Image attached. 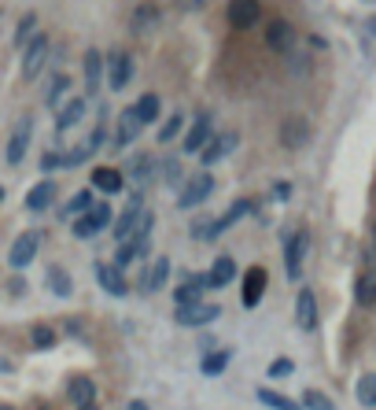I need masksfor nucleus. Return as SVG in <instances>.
<instances>
[{
    "mask_svg": "<svg viewBox=\"0 0 376 410\" xmlns=\"http://www.w3.org/2000/svg\"><path fill=\"white\" fill-rule=\"evenodd\" d=\"M144 192L137 189L133 196H129V204H126V211H122V215H119V222H114L111 226V233H114V240H119V244H126L129 237H133L137 233V226H140V215H144Z\"/></svg>",
    "mask_w": 376,
    "mask_h": 410,
    "instance_id": "obj_1",
    "label": "nucleus"
},
{
    "mask_svg": "<svg viewBox=\"0 0 376 410\" xmlns=\"http://www.w3.org/2000/svg\"><path fill=\"white\" fill-rule=\"evenodd\" d=\"M48 48H52V41H48L44 34H34L26 41V48H23V78L26 81H34L41 74V67L48 63Z\"/></svg>",
    "mask_w": 376,
    "mask_h": 410,
    "instance_id": "obj_2",
    "label": "nucleus"
},
{
    "mask_svg": "<svg viewBox=\"0 0 376 410\" xmlns=\"http://www.w3.org/2000/svg\"><path fill=\"white\" fill-rule=\"evenodd\" d=\"M107 226H111V207H107V204H92V207H89L71 229H74V237L89 240V237L100 233V229H107Z\"/></svg>",
    "mask_w": 376,
    "mask_h": 410,
    "instance_id": "obj_3",
    "label": "nucleus"
},
{
    "mask_svg": "<svg viewBox=\"0 0 376 410\" xmlns=\"http://www.w3.org/2000/svg\"><path fill=\"white\" fill-rule=\"evenodd\" d=\"M210 192H214V177H210V170H200V174H192L188 182H185L181 196H177V204L188 211V207H195V204H203Z\"/></svg>",
    "mask_w": 376,
    "mask_h": 410,
    "instance_id": "obj_4",
    "label": "nucleus"
},
{
    "mask_svg": "<svg viewBox=\"0 0 376 410\" xmlns=\"http://www.w3.org/2000/svg\"><path fill=\"white\" fill-rule=\"evenodd\" d=\"M104 74H107L114 93L126 89L129 81H133V56H129V52H111L107 63H104Z\"/></svg>",
    "mask_w": 376,
    "mask_h": 410,
    "instance_id": "obj_5",
    "label": "nucleus"
},
{
    "mask_svg": "<svg viewBox=\"0 0 376 410\" xmlns=\"http://www.w3.org/2000/svg\"><path fill=\"white\" fill-rule=\"evenodd\" d=\"M306 252H310V233H306V229H299V233L288 240V252H284V270H288V277H303Z\"/></svg>",
    "mask_w": 376,
    "mask_h": 410,
    "instance_id": "obj_6",
    "label": "nucleus"
},
{
    "mask_svg": "<svg viewBox=\"0 0 376 410\" xmlns=\"http://www.w3.org/2000/svg\"><path fill=\"white\" fill-rule=\"evenodd\" d=\"M37 248H41V233L26 229L23 237H15L11 252H8V262H11V266H30V262H34V255H37Z\"/></svg>",
    "mask_w": 376,
    "mask_h": 410,
    "instance_id": "obj_7",
    "label": "nucleus"
},
{
    "mask_svg": "<svg viewBox=\"0 0 376 410\" xmlns=\"http://www.w3.org/2000/svg\"><path fill=\"white\" fill-rule=\"evenodd\" d=\"M229 23H233L236 30H251L258 23V15H262V8H258V0H229Z\"/></svg>",
    "mask_w": 376,
    "mask_h": 410,
    "instance_id": "obj_8",
    "label": "nucleus"
},
{
    "mask_svg": "<svg viewBox=\"0 0 376 410\" xmlns=\"http://www.w3.org/2000/svg\"><path fill=\"white\" fill-rule=\"evenodd\" d=\"M281 141L288 144V148H306V141H310V119H303V115H288V119L281 122Z\"/></svg>",
    "mask_w": 376,
    "mask_h": 410,
    "instance_id": "obj_9",
    "label": "nucleus"
},
{
    "mask_svg": "<svg viewBox=\"0 0 376 410\" xmlns=\"http://www.w3.org/2000/svg\"><path fill=\"white\" fill-rule=\"evenodd\" d=\"M222 315V307L214 303H195V307H177V325H210Z\"/></svg>",
    "mask_w": 376,
    "mask_h": 410,
    "instance_id": "obj_10",
    "label": "nucleus"
},
{
    "mask_svg": "<svg viewBox=\"0 0 376 410\" xmlns=\"http://www.w3.org/2000/svg\"><path fill=\"white\" fill-rule=\"evenodd\" d=\"M30 119H23L19 126H15V134H11V141H8V152H4V159H8V167H19L23 163V156H26V148H30Z\"/></svg>",
    "mask_w": 376,
    "mask_h": 410,
    "instance_id": "obj_11",
    "label": "nucleus"
},
{
    "mask_svg": "<svg viewBox=\"0 0 376 410\" xmlns=\"http://www.w3.org/2000/svg\"><path fill=\"white\" fill-rule=\"evenodd\" d=\"M140 129H144V122L137 119V111H133V107L122 111V115H119V126H114V144H119V148L133 144V141L140 137Z\"/></svg>",
    "mask_w": 376,
    "mask_h": 410,
    "instance_id": "obj_12",
    "label": "nucleus"
},
{
    "mask_svg": "<svg viewBox=\"0 0 376 410\" xmlns=\"http://www.w3.org/2000/svg\"><path fill=\"white\" fill-rule=\"evenodd\" d=\"M233 148H236V134H214L207 141V148L200 152V159L207 163V167H214V163H222Z\"/></svg>",
    "mask_w": 376,
    "mask_h": 410,
    "instance_id": "obj_13",
    "label": "nucleus"
},
{
    "mask_svg": "<svg viewBox=\"0 0 376 410\" xmlns=\"http://www.w3.org/2000/svg\"><path fill=\"white\" fill-rule=\"evenodd\" d=\"M236 277V262L233 255H218L214 259V266H210V274L203 277V288H225L229 281Z\"/></svg>",
    "mask_w": 376,
    "mask_h": 410,
    "instance_id": "obj_14",
    "label": "nucleus"
},
{
    "mask_svg": "<svg viewBox=\"0 0 376 410\" xmlns=\"http://www.w3.org/2000/svg\"><path fill=\"white\" fill-rule=\"evenodd\" d=\"M210 137H214V134H210V115H200V119L192 122V129H188V134H185L181 148H185L188 156H192V152H203Z\"/></svg>",
    "mask_w": 376,
    "mask_h": 410,
    "instance_id": "obj_15",
    "label": "nucleus"
},
{
    "mask_svg": "<svg viewBox=\"0 0 376 410\" xmlns=\"http://www.w3.org/2000/svg\"><path fill=\"white\" fill-rule=\"evenodd\" d=\"M266 296V270L251 266L243 274V307H258V300Z\"/></svg>",
    "mask_w": 376,
    "mask_h": 410,
    "instance_id": "obj_16",
    "label": "nucleus"
},
{
    "mask_svg": "<svg viewBox=\"0 0 376 410\" xmlns=\"http://www.w3.org/2000/svg\"><path fill=\"white\" fill-rule=\"evenodd\" d=\"M85 104H89V100H81V96H71V100H63V104H59V111H56V129H59V134H67L71 126L81 122V115H85Z\"/></svg>",
    "mask_w": 376,
    "mask_h": 410,
    "instance_id": "obj_17",
    "label": "nucleus"
},
{
    "mask_svg": "<svg viewBox=\"0 0 376 410\" xmlns=\"http://www.w3.org/2000/svg\"><path fill=\"white\" fill-rule=\"evenodd\" d=\"M296 322H299V329H317V300H314V292L303 288L299 292V300H296Z\"/></svg>",
    "mask_w": 376,
    "mask_h": 410,
    "instance_id": "obj_18",
    "label": "nucleus"
},
{
    "mask_svg": "<svg viewBox=\"0 0 376 410\" xmlns=\"http://www.w3.org/2000/svg\"><path fill=\"white\" fill-rule=\"evenodd\" d=\"M159 167H162L159 159H152V156H140V159L133 163V167H129V177H133V182H137V189L144 192V189H148V185L155 182V177H159Z\"/></svg>",
    "mask_w": 376,
    "mask_h": 410,
    "instance_id": "obj_19",
    "label": "nucleus"
},
{
    "mask_svg": "<svg viewBox=\"0 0 376 410\" xmlns=\"http://www.w3.org/2000/svg\"><path fill=\"white\" fill-rule=\"evenodd\" d=\"M100 141H104V129H96V134H89V141L85 144H74L71 152H63V167H81L96 148H100Z\"/></svg>",
    "mask_w": 376,
    "mask_h": 410,
    "instance_id": "obj_20",
    "label": "nucleus"
},
{
    "mask_svg": "<svg viewBox=\"0 0 376 410\" xmlns=\"http://www.w3.org/2000/svg\"><path fill=\"white\" fill-rule=\"evenodd\" d=\"M67 399H74L78 406L96 403V385H92V377H71V381H67Z\"/></svg>",
    "mask_w": 376,
    "mask_h": 410,
    "instance_id": "obj_21",
    "label": "nucleus"
},
{
    "mask_svg": "<svg viewBox=\"0 0 376 410\" xmlns=\"http://www.w3.org/2000/svg\"><path fill=\"white\" fill-rule=\"evenodd\" d=\"M148 255V237H129L126 244H119V255H114V266H129L133 259Z\"/></svg>",
    "mask_w": 376,
    "mask_h": 410,
    "instance_id": "obj_22",
    "label": "nucleus"
},
{
    "mask_svg": "<svg viewBox=\"0 0 376 410\" xmlns=\"http://www.w3.org/2000/svg\"><path fill=\"white\" fill-rule=\"evenodd\" d=\"M122 170H114V167H96L92 170V189H100V192H122Z\"/></svg>",
    "mask_w": 376,
    "mask_h": 410,
    "instance_id": "obj_23",
    "label": "nucleus"
},
{
    "mask_svg": "<svg viewBox=\"0 0 376 410\" xmlns=\"http://www.w3.org/2000/svg\"><path fill=\"white\" fill-rule=\"evenodd\" d=\"M100 81H104V56L96 52V48H89L85 52V89H89V96L100 89Z\"/></svg>",
    "mask_w": 376,
    "mask_h": 410,
    "instance_id": "obj_24",
    "label": "nucleus"
},
{
    "mask_svg": "<svg viewBox=\"0 0 376 410\" xmlns=\"http://www.w3.org/2000/svg\"><path fill=\"white\" fill-rule=\"evenodd\" d=\"M266 45L277 48V52H288V48H291V26L284 19H273L266 26Z\"/></svg>",
    "mask_w": 376,
    "mask_h": 410,
    "instance_id": "obj_25",
    "label": "nucleus"
},
{
    "mask_svg": "<svg viewBox=\"0 0 376 410\" xmlns=\"http://www.w3.org/2000/svg\"><path fill=\"white\" fill-rule=\"evenodd\" d=\"M96 277H100V285L111 292V296H126V292H129V285L122 281L119 266H107V262H100V266H96Z\"/></svg>",
    "mask_w": 376,
    "mask_h": 410,
    "instance_id": "obj_26",
    "label": "nucleus"
},
{
    "mask_svg": "<svg viewBox=\"0 0 376 410\" xmlns=\"http://www.w3.org/2000/svg\"><path fill=\"white\" fill-rule=\"evenodd\" d=\"M174 303H177V307H195V303H203V277H200V281L192 277V281L177 285V288H174Z\"/></svg>",
    "mask_w": 376,
    "mask_h": 410,
    "instance_id": "obj_27",
    "label": "nucleus"
},
{
    "mask_svg": "<svg viewBox=\"0 0 376 410\" xmlns=\"http://www.w3.org/2000/svg\"><path fill=\"white\" fill-rule=\"evenodd\" d=\"M52 200H56V182H37L26 196V207L30 211H44V207H52Z\"/></svg>",
    "mask_w": 376,
    "mask_h": 410,
    "instance_id": "obj_28",
    "label": "nucleus"
},
{
    "mask_svg": "<svg viewBox=\"0 0 376 410\" xmlns=\"http://www.w3.org/2000/svg\"><path fill=\"white\" fill-rule=\"evenodd\" d=\"M166 277H170V259L159 255V259L152 262V270L144 274V292H159L162 285H166Z\"/></svg>",
    "mask_w": 376,
    "mask_h": 410,
    "instance_id": "obj_29",
    "label": "nucleus"
},
{
    "mask_svg": "<svg viewBox=\"0 0 376 410\" xmlns=\"http://www.w3.org/2000/svg\"><path fill=\"white\" fill-rule=\"evenodd\" d=\"M133 111H137V119H140L144 126H152V122L159 119V111H162V100H159L155 93H144L140 100H137V107H133Z\"/></svg>",
    "mask_w": 376,
    "mask_h": 410,
    "instance_id": "obj_30",
    "label": "nucleus"
},
{
    "mask_svg": "<svg viewBox=\"0 0 376 410\" xmlns=\"http://www.w3.org/2000/svg\"><path fill=\"white\" fill-rule=\"evenodd\" d=\"M229 358H233V355H229L225 348H222V351H207V355H203V366H200V370H203L207 377H218V373H225Z\"/></svg>",
    "mask_w": 376,
    "mask_h": 410,
    "instance_id": "obj_31",
    "label": "nucleus"
},
{
    "mask_svg": "<svg viewBox=\"0 0 376 410\" xmlns=\"http://www.w3.org/2000/svg\"><path fill=\"white\" fill-rule=\"evenodd\" d=\"M48 288H52L56 296H63V300H67L71 292H74V285H71L67 270H63V266H52V270H48Z\"/></svg>",
    "mask_w": 376,
    "mask_h": 410,
    "instance_id": "obj_32",
    "label": "nucleus"
},
{
    "mask_svg": "<svg viewBox=\"0 0 376 410\" xmlns=\"http://www.w3.org/2000/svg\"><path fill=\"white\" fill-rule=\"evenodd\" d=\"M354 296H358V303H362V307H376V277H369V274L358 277Z\"/></svg>",
    "mask_w": 376,
    "mask_h": 410,
    "instance_id": "obj_33",
    "label": "nucleus"
},
{
    "mask_svg": "<svg viewBox=\"0 0 376 410\" xmlns=\"http://www.w3.org/2000/svg\"><path fill=\"white\" fill-rule=\"evenodd\" d=\"M358 403L376 406V373H365L362 381H358Z\"/></svg>",
    "mask_w": 376,
    "mask_h": 410,
    "instance_id": "obj_34",
    "label": "nucleus"
},
{
    "mask_svg": "<svg viewBox=\"0 0 376 410\" xmlns=\"http://www.w3.org/2000/svg\"><path fill=\"white\" fill-rule=\"evenodd\" d=\"M258 399H262L269 410H299V403H291V399H284V396H277V392H269V388H258Z\"/></svg>",
    "mask_w": 376,
    "mask_h": 410,
    "instance_id": "obj_35",
    "label": "nucleus"
},
{
    "mask_svg": "<svg viewBox=\"0 0 376 410\" xmlns=\"http://www.w3.org/2000/svg\"><path fill=\"white\" fill-rule=\"evenodd\" d=\"M92 207V192H78L74 200L63 207V218H74V215H85V211Z\"/></svg>",
    "mask_w": 376,
    "mask_h": 410,
    "instance_id": "obj_36",
    "label": "nucleus"
},
{
    "mask_svg": "<svg viewBox=\"0 0 376 410\" xmlns=\"http://www.w3.org/2000/svg\"><path fill=\"white\" fill-rule=\"evenodd\" d=\"M30 340H34V348H52V344H56V329H52V325H34V329H30Z\"/></svg>",
    "mask_w": 376,
    "mask_h": 410,
    "instance_id": "obj_37",
    "label": "nucleus"
},
{
    "mask_svg": "<svg viewBox=\"0 0 376 410\" xmlns=\"http://www.w3.org/2000/svg\"><path fill=\"white\" fill-rule=\"evenodd\" d=\"M155 23H159V11L152 4H144V8L133 11V30H152Z\"/></svg>",
    "mask_w": 376,
    "mask_h": 410,
    "instance_id": "obj_38",
    "label": "nucleus"
},
{
    "mask_svg": "<svg viewBox=\"0 0 376 410\" xmlns=\"http://www.w3.org/2000/svg\"><path fill=\"white\" fill-rule=\"evenodd\" d=\"M284 56H288V71L296 74V78H306V74H310V59H306L303 52H296V48H288Z\"/></svg>",
    "mask_w": 376,
    "mask_h": 410,
    "instance_id": "obj_39",
    "label": "nucleus"
},
{
    "mask_svg": "<svg viewBox=\"0 0 376 410\" xmlns=\"http://www.w3.org/2000/svg\"><path fill=\"white\" fill-rule=\"evenodd\" d=\"M67 86H71V78L67 74H56L52 78V86H48V104H63V93H67Z\"/></svg>",
    "mask_w": 376,
    "mask_h": 410,
    "instance_id": "obj_40",
    "label": "nucleus"
},
{
    "mask_svg": "<svg viewBox=\"0 0 376 410\" xmlns=\"http://www.w3.org/2000/svg\"><path fill=\"white\" fill-rule=\"evenodd\" d=\"M181 126H185V122H181V115H177V111H174V115H170V119H166V122H162V129H159V141H162V144H166V141H174L177 134H181Z\"/></svg>",
    "mask_w": 376,
    "mask_h": 410,
    "instance_id": "obj_41",
    "label": "nucleus"
},
{
    "mask_svg": "<svg viewBox=\"0 0 376 410\" xmlns=\"http://www.w3.org/2000/svg\"><path fill=\"white\" fill-rule=\"evenodd\" d=\"M34 26H37V15H26V19L19 23V30H15V45L26 48V41L34 37Z\"/></svg>",
    "mask_w": 376,
    "mask_h": 410,
    "instance_id": "obj_42",
    "label": "nucleus"
},
{
    "mask_svg": "<svg viewBox=\"0 0 376 410\" xmlns=\"http://www.w3.org/2000/svg\"><path fill=\"white\" fill-rule=\"evenodd\" d=\"M303 403H306L310 410H332V403L325 399L321 392H306V396H303Z\"/></svg>",
    "mask_w": 376,
    "mask_h": 410,
    "instance_id": "obj_43",
    "label": "nucleus"
},
{
    "mask_svg": "<svg viewBox=\"0 0 376 410\" xmlns=\"http://www.w3.org/2000/svg\"><path fill=\"white\" fill-rule=\"evenodd\" d=\"M248 211H251V200H236L233 207H229V211H225V218H229V226H233L236 218H243V215H248Z\"/></svg>",
    "mask_w": 376,
    "mask_h": 410,
    "instance_id": "obj_44",
    "label": "nucleus"
},
{
    "mask_svg": "<svg viewBox=\"0 0 376 410\" xmlns=\"http://www.w3.org/2000/svg\"><path fill=\"white\" fill-rule=\"evenodd\" d=\"M159 177H162V182H177V177H181V167H177V159L162 163V167H159Z\"/></svg>",
    "mask_w": 376,
    "mask_h": 410,
    "instance_id": "obj_45",
    "label": "nucleus"
},
{
    "mask_svg": "<svg viewBox=\"0 0 376 410\" xmlns=\"http://www.w3.org/2000/svg\"><path fill=\"white\" fill-rule=\"evenodd\" d=\"M291 370H296V366H291V358H273V363H269V377H288Z\"/></svg>",
    "mask_w": 376,
    "mask_h": 410,
    "instance_id": "obj_46",
    "label": "nucleus"
},
{
    "mask_svg": "<svg viewBox=\"0 0 376 410\" xmlns=\"http://www.w3.org/2000/svg\"><path fill=\"white\" fill-rule=\"evenodd\" d=\"M56 167H63V156L59 152H44L41 156V170H56Z\"/></svg>",
    "mask_w": 376,
    "mask_h": 410,
    "instance_id": "obj_47",
    "label": "nucleus"
},
{
    "mask_svg": "<svg viewBox=\"0 0 376 410\" xmlns=\"http://www.w3.org/2000/svg\"><path fill=\"white\" fill-rule=\"evenodd\" d=\"M174 4L181 8V11H200V8H203V0H174Z\"/></svg>",
    "mask_w": 376,
    "mask_h": 410,
    "instance_id": "obj_48",
    "label": "nucleus"
},
{
    "mask_svg": "<svg viewBox=\"0 0 376 410\" xmlns=\"http://www.w3.org/2000/svg\"><path fill=\"white\" fill-rule=\"evenodd\" d=\"M273 196H277V200H288V196H291V185H288V182H277V185H273Z\"/></svg>",
    "mask_w": 376,
    "mask_h": 410,
    "instance_id": "obj_49",
    "label": "nucleus"
},
{
    "mask_svg": "<svg viewBox=\"0 0 376 410\" xmlns=\"http://www.w3.org/2000/svg\"><path fill=\"white\" fill-rule=\"evenodd\" d=\"M129 410H152L148 403H140V399H133V403H129Z\"/></svg>",
    "mask_w": 376,
    "mask_h": 410,
    "instance_id": "obj_50",
    "label": "nucleus"
},
{
    "mask_svg": "<svg viewBox=\"0 0 376 410\" xmlns=\"http://www.w3.org/2000/svg\"><path fill=\"white\" fill-rule=\"evenodd\" d=\"M78 410H96V403H89V406H78Z\"/></svg>",
    "mask_w": 376,
    "mask_h": 410,
    "instance_id": "obj_51",
    "label": "nucleus"
},
{
    "mask_svg": "<svg viewBox=\"0 0 376 410\" xmlns=\"http://www.w3.org/2000/svg\"><path fill=\"white\" fill-rule=\"evenodd\" d=\"M0 410H15V406H8V403H0Z\"/></svg>",
    "mask_w": 376,
    "mask_h": 410,
    "instance_id": "obj_52",
    "label": "nucleus"
},
{
    "mask_svg": "<svg viewBox=\"0 0 376 410\" xmlns=\"http://www.w3.org/2000/svg\"><path fill=\"white\" fill-rule=\"evenodd\" d=\"M0 200H4V189H0Z\"/></svg>",
    "mask_w": 376,
    "mask_h": 410,
    "instance_id": "obj_53",
    "label": "nucleus"
}]
</instances>
